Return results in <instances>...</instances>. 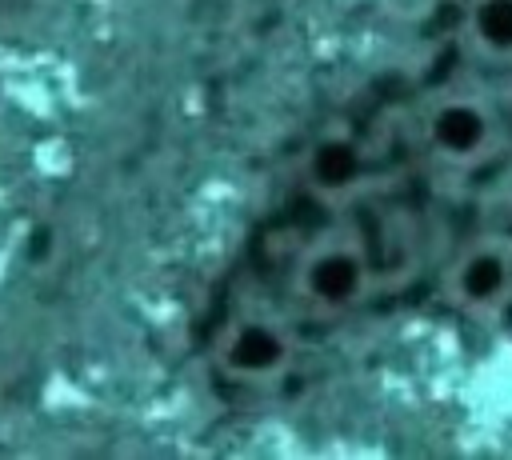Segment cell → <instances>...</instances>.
Returning a JSON list of instances; mask_svg holds the SVG:
<instances>
[{"label":"cell","instance_id":"obj_1","mask_svg":"<svg viewBox=\"0 0 512 460\" xmlns=\"http://www.w3.org/2000/svg\"><path fill=\"white\" fill-rule=\"evenodd\" d=\"M216 364L232 380L268 384L292 364V332L264 312H244L224 324L216 340Z\"/></svg>","mask_w":512,"mask_h":460},{"label":"cell","instance_id":"obj_2","mask_svg":"<svg viewBox=\"0 0 512 460\" xmlns=\"http://www.w3.org/2000/svg\"><path fill=\"white\" fill-rule=\"evenodd\" d=\"M368 284V264L352 236L316 240L296 264V288L316 308H348Z\"/></svg>","mask_w":512,"mask_h":460},{"label":"cell","instance_id":"obj_3","mask_svg":"<svg viewBox=\"0 0 512 460\" xmlns=\"http://www.w3.org/2000/svg\"><path fill=\"white\" fill-rule=\"evenodd\" d=\"M352 176V152L344 148V144H320L316 152H312V164H308V180L316 184V188H324V192H332V188H340L344 180Z\"/></svg>","mask_w":512,"mask_h":460}]
</instances>
